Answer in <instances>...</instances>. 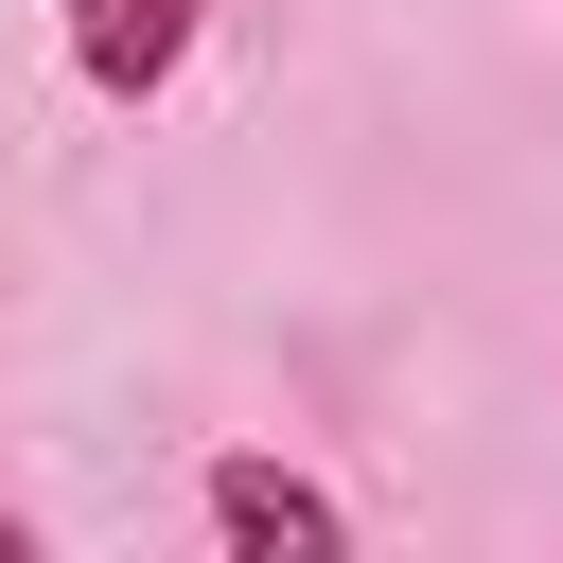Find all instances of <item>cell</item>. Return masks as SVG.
<instances>
[{
    "label": "cell",
    "instance_id": "1",
    "mask_svg": "<svg viewBox=\"0 0 563 563\" xmlns=\"http://www.w3.org/2000/svg\"><path fill=\"white\" fill-rule=\"evenodd\" d=\"M194 510H211V545H246V563H334V545H352V510H334L317 475H282V457H211Z\"/></svg>",
    "mask_w": 563,
    "mask_h": 563
},
{
    "label": "cell",
    "instance_id": "2",
    "mask_svg": "<svg viewBox=\"0 0 563 563\" xmlns=\"http://www.w3.org/2000/svg\"><path fill=\"white\" fill-rule=\"evenodd\" d=\"M194 35H211V0H70V70L106 106H158L194 70Z\"/></svg>",
    "mask_w": 563,
    "mask_h": 563
}]
</instances>
